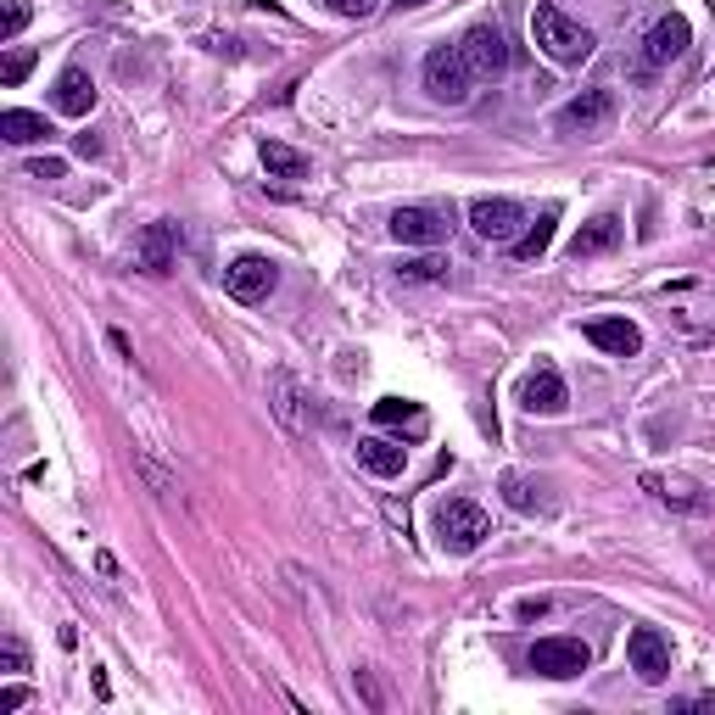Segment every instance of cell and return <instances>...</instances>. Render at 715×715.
I'll list each match as a JSON object with an SVG mask.
<instances>
[{
    "label": "cell",
    "mask_w": 715,
    "mask_h": 715,
    "mask_svg": "<svg viewBox=\"0 0 715 715\" xmlns=\"http://www.w3.org/2000/svg\"><path fill=\"white\" fill-rule=\"evenodd\" d=\"M532 39H537V51L548 62H559V68H582L593 57V45H598L582 23H570L559 7H537L532 12Z\"/></svg>",
    "instance_id": "cell-1"
},
{
    "label": "cell",
    "mask_w": 715,
    "mask_h": 715,
    "mask_svg": "<svg viewBox=\"0 0 715 715\" xmlns=\"http://www.w3.org/2000/svg\"><path fill=\"white\" fill-rule=\"evenodd\" d=\"M492 537V520H487V509L481 503H469V498H448L442 509H437V543L448 548V553H475Z\"/></svg>",
    "instance_id": "cell-2"
},
{
    "label": "cell",
    "mask_w": 715,
    "mask_h": 715,
    "mask_svg": "<svg viewBox=\"0 0 715 715\" xmlns=\"http://www.w3.org/2000/svg\"><path fill=\"white\" fill-rule=\"evenodd\" d=\"M609 123H615V95L609 90H582L576 102H564L553 112V129L570 134V140H598V134H609Z\"/></svg>",
    "instance_id": "cell-3"
},
{
    "label": "cell",
    "mask_w": 715,
    "mask_h": 715,
    "mask_svg": "<svg viewBox=\"0 0 715 715\" xmlns=\"http://www.w3.org/2000/svg\"><path fill=\"white\" fill-rule=\"evenodd\" d=\"M425 90H431L437 102H448V107H464V102H469L475 73H469V62H464L458 45H437V51L425 57Z\"/></svg>",
    "instance_id": "cell-4"
},
{
    "label": "cell",
    "mask_w": 715,
    "mask_h": 715,
    "mask_svg": "<svg viewBox=\"0 0 715 715\" xmlns=\"http://www.w3.org/2000/svg\"><path fill=\"white\" fill-rule=\"evenodd\" d=\"M458 51H464V62H469L475 79H503V73L514 68L509 39H503V28H492V23H475V28L458 39Z\"/></svg>",
    "instance_id": "cell-5"
},
{
    "label": "cell",
    "mask_w": 715,
    "mask_h": 715,
    "mask_svg": "<svg viewBox=\"0 0 715 715\" xmlns=\"http://www.w3.org/2000/svg\"><path fill=\"white\" fill-rule=\"evenodd\" d=\"M532 671L548 682H570L587 671V643L582 637H537L532 643Z\"/></svg>",
    "instance_id": "cell-6"
},
{
    "label": "cell",
    "mask_w": 715,
    "mask_h": 715,
    "mask_svg": "<svg viewBox=\"0 0 715 715\" xmlns=\"http://www.w3.org/2000/svg\"><path fill=\"white\" fill-rule=\"evenodd\" d=\"M469 224H475V235H481V241L509 247L514 235H520V224H526V207L509 202V196H481V202H469Z\"/></svg>",
    "instance_id": "cell-7"
},
{
    "label": "cell",
    "mask_w": 715,
    "mask_h": 715,
    "mask_svg": "<svg viewBox=\"0 0 715 715\" xmlns=\"http://www.w3.org/2000/svg\"><path fill=\"white\" fill-rule=\"evenodd\" d=\"M274 263L269 258H258V252H247V258H235L229 269H224V285H229V297L235 302H263L269 291H274Z\"/></svg>",
    "instance_id": "cell-8"
},
{
    "label": "cell",
    "mask_w": 715,
    "mask_h": 715,
    "mask_svg": "<svg viewBox=\"0 0 715 715\" xmlns=\"http://www.w3.org/2000/svg\"><path fill=\"white\" fill-rule=\"evenodd\" d=\"M627 659H632V671L643 682H665V677H671V643H665V632H654V627H637L627 637Z\"/></svg>",
    "instance_id": "cell-9"
},
{
    "label": "cell",
    "mask_w": 715,
    "mask_h": 715,
    "mask_svg": "<svg viewBox=\"0 0 715 715\" xmlns=\"http://www.w3.org/2000/svg\"><path fill=\"white\" fill-rule=\"evenodd\" d=\"M392 241H403V247H442L448 241V218L437 207H397L392 213Z\"/></svg>",
    "instance_id": "cell-10"
},
{
    "label": "cell",
    "mask_w": 715,
    "mask_h": 715,
    "mask_svg": "<svg viewBox=\"0 0 715 715\" xmlns=\"http://www.w3.org/2000/svg\"><path fill=\"white\" fill-rule=\"evenodd\" d=\"M582 336H587L598 353H609V358H637V353H643V330H637L632 319H587Z\"/></svg>",
    "instance_id": "cell-11"
},
{
    "label": "cell",
    "mask_w": 715,
    "mask_h": 715,
    "mask_svg": "<svg viewBox=\"0 0 715 715\" xmlns=\"http://www.w3.org/2000/svg\"><path fill=\"white\" fill-rule=\"evenodd\" d=\"M520 408L526 414H564V380L553 364H537L526 374V386H520Z\"/></svg>",
    "instance_id": "cell-12"
},
{
    "label": "cell",
    "mask_w": 715,
    "mask_h": 715,
    "mask_svg": "<svg viewBox=\"0 0 715 715\" xmlns=\"http://www.w3.org/2000/svg\"><path fill=\"white\" fill-rule=\"evenodd\" d=\"M688 39H693L688 17H659V23L648 28V39H643V57H648L654 68H665V62H677V57L688 51Z\"/></svg>",
    "instance_id": "cell-13"
},
{
    "label": "cell",
    "mask_w": 715,
    "mask_h": 715,
    "mask_svg": "<svg viewBox=\"0 0 715 715\" xmlns=\"http://www.w3.org/2000/svg\"><path fill=\"white\" fill-rule=\"evenodd\" d=\"M358 464L369 475H380V481H397V475L408 469V448L403 442H386V437H364L358 442Z\"/></svg>",
    "instance_id": "cell-14"
},
{
    "label": "cell",
    "mask_w": 715,
    "mask_h": 715,
    "mask_svg": "<svg viewBox=\"0 0 715 715\" xmlns=\"http://www.w3.org/2000/svg\"><path fill=\"white\" fill-rule=\"evenodd\" d=\"M269 403H274V414H279V425H285V431H308V414H302V386H297V374L274 369V380H269Z\"/></svg>",
    "instance_id": "cell-15"
},
{
    "label": "cell",
    "mask_w": 715,
    "mask_h": 715,
    "mask_svg": "<svg viewBox=\"0 0 715 715\" xmlns=\"http://www.w3.org/2000/svg\"><path fill=\"white\" fill-rule=\"evenodd\" d=\"M615 241H621V218H615V213H598L593 224H582L576 235H570V258H598V252H609Z\"/></svg>",
    "instance_id": "cell-16"
},
{
    "label": "cell",
    "mask_w": 715,
    "mask_h": 715,
    "mask_svg": "<svg viewBox=\"0 0 715 715\" xmlns=\"http://www.w3.org/2000/svg\"><path fill=\"white\" fill-rule=\"evenodd\" d=\"M134 269H146V274L174 269V229L168 224H146V235L134 241Z\"/></svg>",
    "instance_id": "cell-17"
},
{
    "label": "cell",
    "mask_w": 715,
    "mask_h": 715,
    "mask_svg": "<svg viewBox=\"0 0 715 715\" xmlns=\"http://www.w3.org/2000/svg\"><path fill=\"white\" fill-rule=\"evenodd\" d=\"M90 107H95L90 73H84V68H62V73H57V112H62V118H90Z\"/></svg>",
    "instance_id": "cell-18"
},
{
    "label": "cell",
    "mask_w": 715,
    "mask_h": 715,
    "mask_svg": "<svg viewBox=\"0 0 715 715\" xmlns=\"http://www.w3.org/2000/svg\"><path fill=\"white\" fill-rule=\"evenodd\" d=\"M503 503L509 509H520V514H548L553 509V498H548V487L543 481H532V475H503Z\"/></svg>",
    "instance_id": "cell-19"
},
{
    "label": "cell",
    "mask_w": 715,
    "mask_h": 715,
    "mask_svg": "<svg viewBox=\"0 0 715 715\" xmlns=\"http://www.w3.org/2000/svg\"><path fill=\"white\" fill-rule=\"evenodd\" d=\"M553 224H559V207H543V213H537V224H532V229H520L514 241H509V252H514L520 263L543 258V252L553 247Z\"/></svg>",
    "instance_id": "cell-20"
},
{
    "label": "cell",
    "mask_w": 715,
    "mask_h": 715,
    "mask_svg": "<svg viewBox=\"0 0 715 715\" xmlns=\"http://www.w3.org/2000/svg\"><path fill=\"white\" fill-rule=\"evenodd\" d=\"M374 425H386V431H408V437H425V408L419 403H403V397H380L374 403Z\"/></svg>",
    "instance_id": "cell-21"
},
{
    "label": "cell",
    "mask_w": 715,
    "mask_h": 715,
    "mask_svg": "<svg viewBox=\"0 0 715 715\" xmlns=\"http://www.w3.org/2000/svg\"><path fill=\"white\" fill-rule=\"evenodd\" d=\"M0 134H7L12 146H39V140H51V123H45V112L7 107V112H0Z\"/></svg>",
    "instance_id": "cell-22"
},
{
    "label": "cell",
    "mask_w": 715,
    "mask_h": 715,
    "mask_svg": "<svg viewBox=\"0 0 715 715\" xmlns=\"http://www.w3.org/2000/svg\"><path fill=\"white\" fill-rule=\"evenodd\" d=\"M263 168L274 174V179H302L308 174V157L302 152H291V146H279V140H263Z\"/></svg>",
    "instance_id": "cell-23"
},
{
    "label": "cell",
    "mask_w": 715,
    "mask_h": 715,
    "mask_svg": "<svg viewBox=\"0 0 715 715\" xmlns=\"http://www.w3.org/2000/svg\"><path fill=\"white\" fill-rule=\"evenodd\" d=\"M34 73V51H28V45H17V51H7V62H0V84H7V90H17L23 79Z\"/></svg>",
    "instance_id": "cell-24"
},
{
    "label": "cell",
    "mask_w": 715,
    "mask_h": 715,
    "mask_svg": "<svg viewBox=\"0 0 715 715\" xmlns=\"http://www.w3.org/2000/svg\"><path fill=\"white\" fill-rule=\"evenodd\" d=\"M397 274H403V279H419V285H431V279H448V263H442V258H408Z\"/></svg>",
    "instance_id": "cell-25"
},
{
    "label": "cell",
    "mask_w": 715,
    "mask_h": 715,
    "mask_svg": "<svg viewBox=\"0 0 715 715\" xmlns=\"http://www.w3.org/2000/svg\"><path fill=\"white\" fill-rule=\"evenodd\" d=\"M28 0H7V17H0V39H17L23 28H28Z\"/></svg>",
    "instance_id": "cell-26"
},
{
    "label": "cell",
    "mask_w": 715,
    "mask_h": 715,
    "mask_svg": "<svg viewBox=\"0 0 715 715\" xmlns=\"http://www.w3.org/2000/svg\"><path fill=\"white\" fill-rule=\"evenodd\" d=\"M324 7L336 12V17H374L380 0H324Z\"/></svg>",
    "instance_id": "cell-27"
},
{
    "label": "cell",
    "mask_w": 715,
    "mask_h": 715,
    "mask_svg": "<svg viewBox=\"0 0 715 715\" xmlns=\"http://www.w3.org/2000/svg\"><path fill=\"white\" fill-rule=\"evenodd\" d=\"M62 174H68L62 157H34V163H28V179H62Z\"/></svg>",
    "instance_id": "cell-28"
},
{
    "label": "cell",
    "mask_w": 715,
    "mask_h": 715,
    "mask_svg": "<svg viewBox=\"0 0 715 715\" xmlns=\"http://www.w3.org/2000/svg\"><path fill=\"white\" fill-rule=\"evenodd\" d=\"M0 665H7V671H28V654H23V643H7V648H0Z\"/></svg>",
    "instance_id": "cell-29"
},
{
    "label": "cell",
    "mask_w": 715,
    "mask_h": 715,
    "mask_svg": "<svg viewBox=\"0 0 715 715\" xmlns=\"http://www.w3.org/2000/svg\"><path fill=\"white\" fill-rule=\"evenodd\" d=\"M28 704V688H7V693H0V710H23Z\"/></svg>",
    "instance_id": "cell-30"
},
{
    "label": "cell",
    "mask_w": 715,
    "mask_h": 715,
    "mask_svg": "<svg viewBox=\"0 0 715 715\" xmlns=\"http://www.w3.org/2000/svg\"><path fill=\"white\" fill-rule=\"evenodd\" d=\"M397 7H425V0H397Z\"/></svg>",
    "instance_id": "cell-31"
},
{
    "label": "cell",
    "mask_w": 715,
    "mask_h": 715,
    "mask_svg": "<svg viewBox=\"0 0 715 715\" xmlns=\"http://www.w3.org/2000/svg\"><path fill=\"white\" fill-rule=\"evenodd\" d=\"M704 7H710V12H715V0H704Z\"/></svg>",
    "instance_id": "cell-32"
}]
</instances>
